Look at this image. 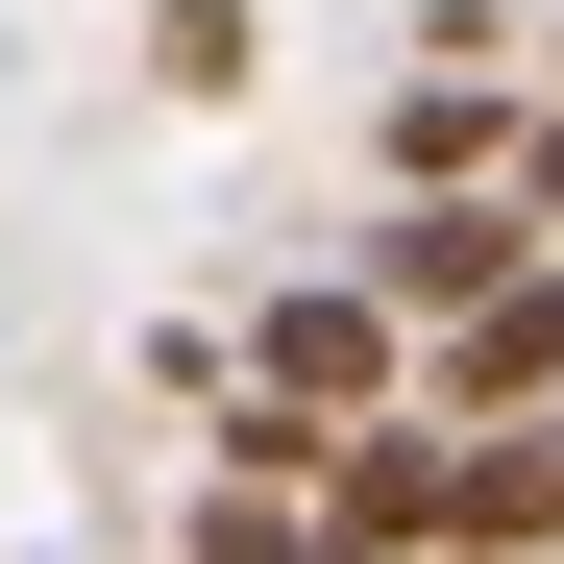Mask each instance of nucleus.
<instances>
[{
    "instance_id": "1",
    "label": "nucleus",
    "mask_w": 564,
    "mask_h": 564,
    "mask_svg": "<svg viewBox=\"0 0 564 564\" xmlns=\"http://www.w3.org/2000/svg\"><path fill=\"white\" fill-rule=\"evenodd\" d=\"M540 393H564V270H516V295H466V319H442V417H491V442H516Z\"/></svg>"
},
{
    "instance_id": "2",
    "label": "nucleus",
    "mask_w": 564,
    "mask_h": 564,
    "mask_svg": "<svg viewBox=\"0 0 564 564\" xmlns=\"http://www.w3.org/2000/svg\"><path fill=\"white\" fill-rule=\"evenodd\" d=\"M246 393L270 417H368V393H393V295H295V319L246 344Z\"/></svg>"
},
{
    "instance_id": "3",
    "label": "nucleus",
    "mask_w": 564,
    "mask_h": 564,
    "mask_svg": "<svg viewBox=\"0 0 564 564\" xmlns=\"http://www.w3.org/2000/svg\"><path fill=\"white\" fill-rule=\"evenodd\" d=\"M319 540H344V564L442 540V442H417V417H344V442H319Z\"/></svg>"
},
{
    "instance_id": "4",
    "label": "nucleus",
    "mask_w": 564,
    "mask_h": 564,
    "mask_svg": "<svg viewBox=\"0 0 564 564\" xmlns=\"http://www.w3.org/2000/svg\"><path fill=\"white\" fill-rule=\"evenodd\" d=\"M442 540H491V564H564V417H516V442H442Z\"/></svg>"
},
{
    "instance_id": "5",
    "label": "nucleus",
    "mask_w": 564,
    "mask_h": 564,
    "mask_svg": "<svg viewBox=\"0 0 564 564\" xmlns=\"http://www.w3.org/2000/svg\"><path fill=\"white\" fill-rule=\"evenodd\" d=\"M516 246L540 221H491V197H393V270H368V295H393V319H466V295H516Z\"/></svg>"
},
{
    "instance_id": "6",
    "label": "nucleus",
    "mask_w": 564,
    "mask_h": 564,
    "mask_svg": "<svg viewBox=\"0 0 564 564\" xmlns=\"http://www.w3.org/2000/svg\"><path fill=\"white\" fill-rule=\"evenodd\" d=\"M393 172L466 197V172H491V74H417V99H393Z\"/></svg>"
},
{
    "instance_id": "7",
    "label": "nucleus",
    "mask_w": 564,
    "mask_h": 564,
    "mask_svg": "<svg viewBox=\"0 0 564 564\" xmlns=\"http://www.w3.org/2000/svg\"><path fill=\"white\" fill-rule=\"evenodd\" d=\"M148 74L172 99H246V0H148Z\"/></svg>"
},
{
    "instance_id": "8",
    "label": "nucleus",
    "mask_w": 564,
    "mask_h": 564,
    "mask_svg": "<svg viewBox=\"0 0 564 564\" xmlns=\"http://www.w3.org/2000/svg\"><path fill=\"white\" fill-rule=\"evenodd\" d=\"M540 197H564V99H540Z\"/></svg>"
}]
</instances>
